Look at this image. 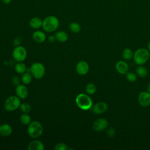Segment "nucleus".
<instances>
[{"instance_id":"30","label":"nucleus","mask_w":150,"mask_h":150,"mask_svg":"<svg viewBox=\"0 0 150 150\" xmlns=\"http://www.w3.org/2000/svg\"><path fill=\"white\" fill-rule=\"evenodd\" d=\"M12 83H13L15 85H16V86H18V85L20 84V82H21L20 79H19V78L18 76H13V77L12 78Z\"/></svg>"},{"instance_id":"1","label":"nucleus","mask_w":150,"mask_h":150,"mask_svg":"<svg viewBox=\"0 0 150 150\" xmlns=\"http://www.w3.org/2000/svg\"><path fill=\"white\" fill-rule=\"evenodd\" d=\"M59 19L53 15L48 16L43 20L42 28L43 29L49 33L55 31L59 27Z\"/></svg>"},{"instance_id":"21","label":"nucleus","mask_w":150,"mask_h":150,"mask_svg":"<svg viewBox=\"0 0 150 150\" xmlns=\"http://www.w3.org/2000/svg\"><path fill=\"white\" fill-rule=\"evenodd\" d=\"M32 75L30 72L24 73L21 77L22 82L24 84H29L32 81Z\"/></svg>"},{"instance_id":"24","label":"nucleus","mask_w":150,"mask_h":150,"mask_svg":"<svg viewBox=\"0 0 150 150\" xmlns=\"http://www.w3.org/2000/svg\"><path fill=\"white\" fill-rule=\"evenodd\" d=\"M97 90V87L96 85L94 83H88L86 86V91L87 94L89 95H92L94 94Z\"/></svg>"},{"instance_id":"18","label":"nucleus","mask_w":150,"mask_h":150,"mask_svg":"<svg viewBox=\"0 0 150 150\" xmlns=\"http://www.w3.org/2000/svg\"><path fill=\"white\" fill-rule=\"evenodd\" d=\"M55 38L56 39L59 41V42L63 43L65 42L68 39V35L67 33L64 31H58L55 34Z\"/></svg>"},{"instance_id":"13","label":"nucleus","mask_w":150,"mask_h":150,"mask_svg":"<svg viewBox=\"0 0 150 150\" xmlns=\"http://www.w3.org/2000/svg\"><path fill=\"white\" fill-rule=\"evenodd\" d=\"M117 71L121 74H126L129 70V67L127 62L123 60H120L115 64Z\"/></svg>"},{"instance_id":"5","label":"nucleus","mask_w":150,"mask_h":150,"mask_svg":"<svg viewBox=\"0 0 150 150\" xmlns=\"http://www.w3.org/2000/svg\"><path fill=\"white\" fill-rule=\"evenodd\" d=\"M21 104V99L17 96H11L5 101L4 108L8 111H13L19 108Z\"/></svg>"},{"instance_id":"34","label":"nucleus","mask_w":150,"mask_h":150,"mask_svg":"<svg viewBox=\"0 0 150 150\" xmlns=\"http://www.w3.org/2000/svg\"><path fill=\"white\" fill-rule=\"evenodd\" d=\"M147 91L150 94V83L148 84L147 86Z\"/></svg>"},{"instance_id":"32","label":"nucleus","mask_w":150,"mask_h":150,"mask_svg":"<svg viewBox=\"0 0 150 150\" xmlns=\"http://www.w3.org/2000/svg\"><path fill=\"white\" fill-rule=\"evenodd\" d=\"M55 39H56L55 36H52V35H51V36H49V38H48V40H49L50 42H51V43L53 42L54 41V40H55Z\"/></svg>"},{"instance_id":"31","label":"nucleus","mask_w":150,"mask_h":150,"mask_svg":"<svg viewBox=\"0 0 150 150\" xmlns=\"http://www.w3.org/2000/svg\"><path fill=\"white\" fill-rule=\"evenodd\" d=\"M21 41H22V40H21V38H20V37H17V38H16L15 39L14 42H13V44H14V45L16 46H19V44L21 43Z\"/></svg>"},{"instance_id":"2","label":"nucleus","mask_w":150,"mask_h":150,"mask_svg":"<svg viewBox=\"0 0 150 150\" xmlns=\"http://www.w3.org/2000/svg\"><path fill=\"white\" fill-rule=\"evenodd\" d=\"M76 103L78 107L82 110H88L93 107V101L90 97L86 94L81 93L77 96Z\"/></svg>"},{"instance_id":"20","label":"nucleus","mask_w":150,"mask_h":150,"mask_svg":"<svg viewBox=\"0 0 150 150\" xmlns=\"http://www.w3.org/2000/svg\"><path fill=\"white\" fill-rule=\"evenodd\" d=\"M15 70L19 74H23L26 71V66L22 62H19L15 64Z\"/></svg>"},{"instance_id":"6","label":"nucleus","mask_w":150,"mask_h":150,"mask_svg":"<svg viewBox=\"0 0 150 150\" xmlns=\"http://www.w3.org/2000/svg\"><path fill=\"white\" fill-rule=\"evenodd\" d=\"M45 67L41 63H34L30 67V73L33 77L37 79H42L45 76Z\"/></svg>"},{"instance_id":"4","label":"nucleus","mask_w":150,"mask_h":150,"mask_svg":"<svg viewBox=\"0 0 150 150\" xmlns=\"http://www.w3.org/2000/svg\"><path fill=\"white\" fill-rule=\"evenodd\" d=\"M43 126L39 121H32L28 125V135L32 138H37L41 136L43 133Z\"/></svg>"},{"instance_id":"35","label":"nucleus","mask_w":150,"mask_h":150,"mask_svg":"<svg viewBox=\"0 0 150 150\" xmlns=\"http://www.w3.org/2000/svg\"><path fill=\"white\" fill-rule=\"evenodd\" d=\"M147 47H148V50L150 52V42L148 43Z\"/></svg>"},{"instance_id":"23","label":"nucleus","mask_w":150,"mask_h":150,"mask_svg":"<svg viewBox=\"0 0 150 150\" xmlns=\"http://www.w3.org/2000/svg\"><path fill=\"white\" fill-rule=\"evenodd\" d=\"M20 121L23 125H29L31 121L30 116L27 113H23L20 116Z\"/></svg>"},{"instance_id":"12","label":"nucleus","mask_w":150,"mask_h":150,"mask_svg":"<svg viewBox=\"0 0 150 150\" xmlns=\"http://www.w3.org/2000/svg\"><path fill=\"white\" fill-rule=\"evenodd\" d=\"M76 70L80 75H85L89 71V65L85 61H80L77 64Z\"/></svg>"},{"instance_id":"9","label":"nucleus","mask_w":150,"mask_h":150,"mask_svg":"<svg viewBox=\"0 0 150 150\" xmlns=\"http://www.w3.org/2000/svg\"><path fill=\"white\" fill-rule=\"evenodd\" d=\"M138 101L141 107H148L150 105V94L148 91L141 92L138 95Z\"/></svg>"},{"instance_id":"28","label":"nucleus","mask_w":150,"mask_h":150,"mask_svg":"<svg viewBox=\"0 0 150 150\" xmlns=\"http://www.w3.org/2000/svg\"><path fill=\"white\" fill-rule=\"evenodd\" d=\"M55 150H67L69 149V147L66 144L64 143H58L54 146Z\"/></svg>"},{"instance_id":"19","label":"nucleus","mask_w":150,"mask_h":150,"mask_svg":"<svg viewBox=\"0 0 150 150\" xmlns=\"http://www.w3.org/2000/svg\"><path fill=\"white\" fill-rule=\"evenodd\" d=\"M135 72L136 74L140 77H145L148 74V71L147 69L142 65H139L136 68Z\"/></svg>"},{"instance_id":"7","label":"nucleus","mask_w":150,"mask_h":150,"mask_svg":"<svg viewBox=\"0 0 150 150\" xmlns=\"http://www.w3.org/2000/svg\"><path fill=\"white\" fill-rule=\"evenodd\" d=\"M12 56L17 62L24 61L27 57L26 49L22 46H16L13 50Z\"/></svg>"},{"instance_id":"29","label":"nucleus","mask_w":150,"mask_h":150,"mask_svg":"<svg viewBox=\"0 0 150 150\" xmlns=\"http://www.w3.org/2000/svg\"><path fill=\"white\" fill-rule=\"evenodd\" d=\"M107 134L109 137L112 138L114 137V135L115 134V130L114 129V128L110 127L108 128V129L107 131Z\"/></svg>"},{"instance_id":"3","label":"nucleus","mask_w":150,"mask_h":150,"mask_svg":"<svg viewBox=\"0 0 150 150\" xmlns=\"http://www.w3.org/2000/svg\"><path fill=\"white\" fill-rule=\"evenodd\" d=\"M150 57L149 51L144 48H140L137 50L133 55L135 63L138 65H142L147 62Z\"/></svg>"},{"instance_id":"10","label":"nucleus","mask_w":150,"mask_h":150,"mask_svg":"<svg viewBox=\"0 0 150 150\" xmlns=\"http://www.w3.org/2000/svg\"><path fill=\"white\" fill-rule=\"evenodd\" d=\"M91 108L94 114L99 115L103 114L107 110L108 105L105 102L100 101L96 103L94 105H93Z\"/></svg>"},{"instance_id":"8","label":"nucleus","mask_w":150,"mask_h":150,"mask_svg":"<svg viewBox=\"0 0 150 150\" xmlns=\"http://www.w3.org/2000/svg\"><path fill=\"white\" fill-rule=\"evenodd\" d=\"M108 121L104 118H100L97 119L93 124V128L94 131L100 132L108 127Z\"/></svg>"},{"instance_id":"16","label":"nucleus","mask_w":150,"mask_h":150,"mask_svg":"<svg viewBox=\"0 0 150 150\" xmlns=\"http://www.w3.org/2000/svg\"><path fill=\"white\" fill-rule=\"evenodd\" d=\"M32 38L34 41L37 43H43L46 40L45 33L41 30H36L32 35Z\"/></svg>"},{"instance_id":"14","label":"nucleus","mask_w":150,"mask_h":150,"mask_svg":"<svg viewBox=\"0 0 150 150\" xmlns=\"http://www.w3.org/2000/svg\"><path fill=\"white\" fill-rule=\"evenodd\" d=\"M12 132V127L8 124H3L0 125V135L4 137L9 136Z\"/></svg>"},{"instance_id":"33","label":"nucleus","mask_w":150,"mask_h":150,"mask_svg":"<svg viewBox=\"0 0 150 150\" xmlns=\"http://www.w3.org/2000/svg\"><path fill=\"white\" fill-rule=\"evenodd\" d=\"M2 1V2H4L5 4H9L11 2L12 0H1Z\"/></svg>"},{"instance_id":"11","label":"nucleus","mask_w":150,"mask_h":150,"mask_svg":"<svg viewBox=\"0 0 150 150\" xmlns=\"http://www.w3.org/2000/svg\"><path fill=\"white\" fill-rule=\"evenodd\" d=\"M15 93L16 96L20 99L26 98L29 94V91L28 88L23 84H19L16 86L15 88Z\"/></svg>"},{"instance_id":"17","label":"nucleus","mask_w":150,"mask_h":150,"mask_svg":"<svg viewBox=\"0 0 150 150\" xmlns=\"http://www.w3.org/2000/svg\"><path fill=\"white\" fill-rule=\"evenodd\" d=\"M43 21L39 17H33L29 21V25L35 29H38L42 26Z\"/></svg>"},{"instance_id":"22","label":"nucleus","mask_w":150,"mask_h":150,"mask_svg":"<svg viewBox=\"0 0 150 150\" xmlns=\"http://www.w3.org/2000/svg\"><path fill=\"white\" fill-rule=\"evenodd\" d=\"M133 55L134 54L132 53V51L129 48L124 49L122 54V57L126 60H129L131 59L133 57Z\"/></svg>"},{"instance_id":"25","label":"nucleus","mask_w":150,"mask_h":150,"mask_svg":"<svg viewBox=\"0 0 150 150\" xmlns=\"http://www.w3.org/2000/svg\"><path fill=\"white\" fill-rule=\"evenodd\" d=\"M69 29L72 32L77 33L81 30V26L77 22H71L69 25Z\"/></svg>"},{"instance_id":"15","label":"nucleus","mask_w":150,"mask_h":150,"mask_svg":"<svg viewBox=\"0 0 150 150\" xmlns=\"http://www.w3.org/2000/svg\"><path fill=\"white\" fill-rule=\"evenodd\" d=\"M43 144L39 140H33L29 142L28 145V149L29 150H43Z\"/></svg>"},{"instance_id":"26","label":"nucleus","mask_w":150,"mask_h":150,"mask_svg":"<svg viewBox=\"0 0 150 150\" xmlns=\"http://www.w3.org/2000/svg\"><path fill=\"white\" fill-rule=\"evenodd\" d=\"M21 111L23 113H27L28 114L31 111V106L29 104L26 103H22L19 107Z\"/></svg>"},{"instance_id":"27","label":"nucleus","mask_w":150,"mask_h":150,"mask_svg":"<svg viewBox=\"0 0 150 150\" xmlns=\"http://www.w3.org/2000/svg\"><path fill=\"white\" fill-rule=\"evenodd\" d=\"M126 78L128 81L132 83L135 82L137 80V76L136 74L133 72H128L126 74Z\"/></svg>"}]
</instances>
